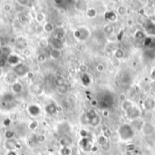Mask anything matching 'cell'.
I'll return each mask as SVG.
<instances>
[{
  "instance_id": "obj_1",
  "label": "cell",
  "mask_w": 155,
  "mask_h": 155,
  "mask_svg": "<svg viewBox=\"0 0 155 155\" xmlns=\"http://www.w3.org/2000/svg\"><path fill=\"white\" fill-rule=\"evenodd\" d=\"M14 73L16 76L18 77H23L25 75H28V74L30 73V68L28 66H26L24 63H20L17 66H16L14 68Z\"/></svg>"
},
{
  "instance_id": "obj_2",
  "label": "cell",
  "mask_w": 155,
  "mask_h": 155,
  "mask_svg": "<svg viewBox=\"0 0 155 155\" xmlns=\"http://www.w3.org/2000/svg\"><path fill=\"white\" fill-rule=\"evenodd\" d=\"M26 111H27V113L30 116L37 117V116L40 115L42 110L39 107V105H37V104H30V105L27 106Z\"/></svg>"
},
{
  "instance_id": "obj_3",
  "label": "cell",
  "mask_w": 155,
  "mask_h": 155,
  "mask_svg": "<svg viewBox=\"0 0 155 155\" xmlns=\"http://www.w3.org/2000/svg\"><path fill=\"white\" fill-rule=\"evenodd\" d=\"M20 57L17 55V54H10L7 57V59H6V61H7V63L9 65V66H13V67H15L16 66H17L18 64H20Z\"/></svg>"
},
{
  "instance_id": "obj_4",
  "label": "cell",
  "mask_w": 155,
  "mask_h": 155,
  "mask_svg": "<svg viewBox=\"0 0 155 155\" xmlns=\"http://www.w3.org/2000/svg\"><path fill=\"white\" fill-rule=\"evenodd\" d=\"M23 89H24L23 85L19 82H15V83H11V92H12V94H14V95L21 94V92H23Z\"/></svg>"
},
{
  "instance_id": "obj_5",
  "label": "cell",
  "mask_w": 155,
  "mask_h": 155,
  "mask_svg": "<svg viewBox=\"0 0 155 155\" xmlns=\"http://www.w3.org/2000/svg\"><path fill=\"white\" fill-rule=\"evenodd\" d=\"M5 147L6 149L8 151H15L16 148L17 147V142L16 140L14 139H11V140H7L6 142H5Z\"/></svg>"
},
{
  "instance_id": "obj_6",
  "label": "cell",
  "mask_w": 155,
  "mask_h": 155,
  "mask_svg": "<svg viewBox=\"0 0 155 155\" xmlns=\"http://www.w3.org/2000/svg\"><path fill=\"white\" fill-rule=\"evenodd\" d=\"M10 54H12V50L9 46H0V58L5 57L7 59Z\"/></svg>"
},
{
  "instance_id": "obj_7",
  "label": "cell",
  "mask_w": 155,
  "mask_h": 155,
  "mask_svg": "<svg viewBox=\"0 0 155 155\" xmlns=\"http://www.w3.org/2000/svg\"><path fill=\"white\" fill-rule=\"evenodd\" d=\"M56 90H57V92H58V94H60V95H66V92H68V86H67L66 83H59V84L57 85Z\"/></svg>"
},
{
  "instance_id": "obj_8",
  "label": "cell",
  "mask_w": 155,
  "mask_h": 155,
  "mask_svg": "<svg viewBox=\"0 0 155 155\" xmlns=\"http://www.w3.org/2000/svg\"><path fill=\"white\" fill-rule=\"evenodd\" d=\"M62 56V51L61 49H56V48H52L50 51V57L54 60H57Z\"/></svg>"
},
{
  "instance_id": "obj_9",
  "label": "cell",
  "mask_w": 155,
  "mask_h": 155,
  "mask_svg": "<svg viewBox=\"0 0 155 155\" xmlns=\"http://www.w3.org/2000/svg\"><path fill=\"white\" fill-rule=\"evenodd\" d=\"M45 110L46 113H48V114H54L57 112V106L54 104L51 103L45 106Z\"/></svg>"
},
{
  "instance_id": "obj_10",
  "label": "cell",
  "mask_w": 155,
  "mask_h": 155,
  "mask_svg": "<svg viewBox=\"0 0 155 155\" xmlns=\"http://www.w3.org/2000/svg\"><path fill=\"white\" fill-rule=\"evenodd\" d=\"M16 45H17L18 49H20V50L23 51L25 48L27 47L26 46V39L25 37H17V43H16Z\"/></svg>"
},
{
  "instance_id": "obj_11",
  "label": "cell",
  "mask_w": 155,
  "mask_h": 155,
  "mask_svg": "<svg viewBox=\"0 0 155 155\" xmlns=\"http://www.w3.org/2000/svg\"><path fill=\"white\" fill-rule=\"evenodd\" d=\"M43 29H44V31L45 33H52V32H54V25L51 22H46L44 25Z\"/></svg>"
},
{
  "instance_id": "obj_12",
  "label": "cell",
  "mask_w": 155,
  "mask_h": 155,
  "mask_svg": "<svg viewBox=\"0 0 155 155\" xmlns=\"http://www.w3.org/2000/svg\"><path fill=\"white\" fill-rule=\"evenodd\" d=\"M144 106L146 109L148 110H151L152 108L155 107V102L152 98H148L145 102H144Z\"/></svg>"
},
{
  "instance_id": "obj_13",
  "label": "cell",
  "mask_w": 155,
  "mask_h": 155,
  "mask_svg": "<svg viewBox=\"0 0 155 155\" xmlns=\"http://www.w3.org/2000/svg\"><path fill=\"white\" fill-rule=\"evenodd\" d=\"M38 125H39V123H38L37 121H31L30 123L28 124V128L31 131H36L37 129Z\"/></svg>"
},
{
  "instance_id": "obj_14",
  "label": "cell",
  "mask_w": 155,
  "mask_h": 155,
  "mask_svg": "<svg viewBox=\"0 0 155 155\" xmlns=\"http://www.w3.org/2000/svg\"><path fill=\"white\" fill-rule=\"evenodd\" d=\"M36 20H37V22H38V23H43L45 20V15L43 13V12H39V13H37V15H36Z\"/></svg>"
},
{
  "instance_id": "obj_15",
  "label": "cell",
  "mask_w": 155,
  "mask_h": 155,
  "mask_svg": "<svg viewBox=\"0 0 155 155\" xmlns=\"http://www.w3.org/2000/svg\"><path fill=\"white\" fill-rule=\"evenodd\" d=\"M38 45L41 47V48H45L49 45V41L46 39V38H41L39 41H38Z\"/></svg>"
},
{
  "instance_id": "obj_16",
  "label": "cell",
  "mask_w": 155,
  "mask_h": 155,
  "mask_svg": "<svg viewBox=\"0 0 155 155\" xmlns=\"http://www.w3.org/2000/svg\"><path fill=\"white\" fill-rule=\"evenodd\" d=\"M60 154L61 155H71L72 154V151L70 148L68 147H62V149L60 150Z\"/></svg>"
},
{
  "instance_id": "obj_17",
  "label": "cell",
  "mask_w": 155,
  "mask_h": 155,
  "mask_svg": "<svg viewBox=\"0 0 155 155\" xmlns=\"http://www.w3.org/2000/svg\"><path fill=\"white\" fill-rule=\"evenodd\" d=\"M46 61V55L45 54H39L37 56V62L38 64H43Z\"/></svg>"
},
{
  "instance_id": "obj_18",
  "label": "cell",
  "mask_w": 155,
  "mask_h": 155,
  "mask_svg": "<svg viewBox=\"0 0 155 155\" xmlns=\"http://www.w3.org/2000/svg\"><path fill=\"white\" fill-rule=\"evenodd\" d=\"M117 13L120 15V16H124L126 13H127V8L125 6H120L117 9Z\"/></svg>"
},
{
  "instance_id": "obj_19",
  "label": "cell",
  "mask_w": 155,
  "mask_h": 155,
  "mask_svg": "<svg viewBox=\"0 0 155 155\" xmlns=\"http://www.w3.org/2000/svg\"><path fill=\"white\" fill-rule=\"evenodd\" d=\"M86 15L90 18H94L96 16V10L95 8H89L86 12Z\"/></svg>"
},
{
  "instance_id": "obj_20",
  "label": "cell",
  "mask_w": 155,
  "mask_h": 155,
  "mask_svg": "<svg viewBox=\"0 0 155 155\" xmlns=\"http://www.w3.org/2000/svg\"><path fill=\"white\" fill-rule=\"evenodd\" d=\"M14 135H15V133H14L12 130H7V131L5 133V137H6L7 140L14 139Z\"/></svg>"
},
{
  "instance_id": "obj_21",
  "label": "cell",
  "mask_w": 155,
  "mask_h": 155,
  "mask_svg": "<svg viewBox=\"0 0 155 155\" xmlns=\"http://www.w3.org/2000/svg\"><path fill=\"white\" fill-rule=\"evenodd\" d=\"M98 142H99V144L102 145V146L104 145V144H106V143L108 142L106 136H104V135H100V136L98 137Z\"/></svg>"
},
{
  "instance_id": "obj_22",
  "label": "cell",
  "mask_w": 155,
  "mask_h": 155,
  "mask_svg": "<svg viewBox=\"0 0 155 155\" xmlns=\"http://www.w3.org/2000/svg\"><path fill=\"white\" fill-rule=\"evenodd\" d=\"M104 32L108 35H111L113 33V25H105V27L104 28Z\"/></svg>"
},
{
  "instance_id": "obj_23",
  "label": "cell",
  "mask_w": 155,
  "mask_h": 155,
  "mask_svg": "<svg viewBox=\"0 0 155 155\" xmlns=\"http://www.w3.org/2000/svg\"><path fill=\"white\" fill-rule=\"evenodd\" d=\"M13 99H14V97H13V95H12V94L5 95H4V97H3V100H4L5 102H7V103L13 101Z\"/></svg>"
},
{
  "instance_id": "obj_24",
  "label": "cell",
  "mask_w": 155,
  "mask_h": 155,
  "mask_svg": "<svg viewBox=\"0 0 155 155\" xmlns=\"http://www.w3.org/2000/svg\"><path fill=\"white\" fill-rule=\"evenodd\" d=\"M115 57L116 58H122L123 57V55H124V53H123V51L121 50V49H118L116 52H115Z\"/></svg>"
},
{
  "instance_id": "obj_25",
  "label": "cell",
  "mask_w": 155,
  "mask_h": 155,
  "mask_svg": "<svg viewBox=\"0 0 155 155\" xmlns=\"http://www.w3.org/2000/svg\"><path fill=\"white\" fill-rule=\"evenodd\" d=\"M22 54H23V55H25V57H29V56L31 55V50H30L28 47H26V48H25V49L22 51Z\"/></svg>"
},
{
  "instance_id": "obj_26",
  "label": "cell",
  "mask_w": 155,
  "mask_h": 155,
  "mask_svg": "<svg viewBox=\"0 0 155 155\" xmlns=\"http://www.w3.org/2000/svg\"><path fill=\"white\" fill-rule=\"evenodd\" d=\"M18 18H19V20H20V22H22V23H26V22L28 21V18H27V16H26L25 15H24V14L20 15Z\"/></svg>"
},
{
  "instance_id": "obj_27",
  "label": "cell",
  "mask_w": 155,
  "mask_h": 155,
  "mask_svg": "<svg viewBox=\"0 0 155 155\" xmlns=\"http://www.w3.org/2000/svg\"><path fill=\"white\" fill-rule=\"evenodd\" d=\"M11 122H12L11 119L7 118V119H5V120H4L3 124H4V126H6V127H9V126H10V124H11Z\"/></svg>"
},
{
  "instance_id": "obj_28",
  "label": "cell",
  "mask_w": 155,
  "mask_h": 155,
  "mask_svg": "<svg viewBox=\"0 0 155 155\" xmlns=\"http://www.w3.org/2000/svg\"><path fill=\"white\" fill-rule=\"evenodd\" d=\"M3 8H4V10H5L6 12H10V11L12 10V6H11L10 4L7 3V4H5V5H4Z\"/></svg>"
},
{
  "instance_id": "obj_29",
  "label": "cell",
  "mask_w": 155,
  "mask_h": 155,
  "mask_svg": "<svg viewBox=\"0 0 155 155\" xmlns=\"http://www.w3.org/2000/svg\"><path fill=\"white\" fill-rule=\"evenodd\" d=\"M79 70H80L81 72H83V73H85V72L88 70V67H87L86 65H81L80 67H79Z\"/></svg>"
},
{
  "instance_id": "obj_30",
  "label": "cell",
  "mask_w": 155,
  "mask_h": 155,
  "mask_svg": "<svg viewBox=\"0 0 155 155\" xmlns=\"http://www.w3.org/2000/svg\"><path fill=\"white\" fill-rule=\"evenodd\" d=\"M17 4H19L20 6H27L29 2L27 0H19V1H17Z\"/></svg>"
},
{
  "instance_id": "obj_31",
  "label": "cell",
  "mask_w": 155,
  "mask_h": 155,
  "mask_svg": "<svg viewBox=\"0 0 155 155\" xmlns=\"http://www.w3.org/2000/svg\"><path fill=\"white\" fill-rule=\"evenodd\" d=\"M45 141V135L40 134V135L37 136V142H44Z\"/></svg>"
},
{
  "instance_id": "obj_32",
  "label": "cell",
  "mask_w": 155,
  "mask_h": 155,
  "mask_svg": "<svg viewBox=\"0 0 155 155\" xmlns=\"http://www.w3.org/2000/svg\"><path fill=\"white\" fill-rule=\"evenodd\" d=\"M96 69H97L99 72H102V71L104 70V66L103 64H98V65L96 66Z\"/></svg>"
},
{
  "instance_id": "obj_33",
  "label": "cell",
  "mask_w": 155,
  "mask_h": 155,
  "mask_svg": "<svg viewBox=\"0 0 155 155\" xmlns=\"http://www.w3.org/2000/svg\"><path fill=\"white\" fill-rule=\"evenodd\" d=\"M119 99L121 100V101H122V102H125L127 99H126V95H124V94H121L120 95H119Z\"/></svg>"
},
{
  "instance_id": "obj_34",
  "label": "cell",
  "mask_w": 155,
  "mask_h": 155,
  "mask_svg": "<svg viewBox=\"0 0 155 155\" xmlns=\"http://www.w3.org/2000/svg\"><path fill=\"white\" fill-rule=\"evenodd\" d=\"M6 155H18V154H17V151L15 150V151H8Z\"/></svg>"
},
{
  "instance_id": "obj_35",
  "label": "cell",
  "mask_w": 155,
  "mask_h": 155,
  "mask_svg": "<svg viewBox=\"0 0 155 155\" xmlns=\"http://www.w3.org/2000/svg\"><path fill=\"white\" fill-rule=\"evenodd\" d=\"M102 148H103V150H104V151H108V150L110 149V143H109V142H107L106 144L103 145V146H102Z\"/></svg>"
},
{
  "instance_id": "obj_36",
  "label": "cell",
  "mask_w": 155,
  "mask_h": 155,
  "mask_svg": "<svg viewBox=\"0 0 155 155\" xmlns=\"http://www.w3.org/2000/svg\"><path fill=\"white\" fill-rule=\"evenodd\" d=\"M133 25V19H128L127 20V25L128 26H132Z\"/></svg>"
},
{
  "instance_id": "obj_37",
  "label": "cell",
  "mask_w": 155,
  "mask_h": 155,
  "mask_svg": "<svg viewBox=\"0 0 155 155\" xmlns=\"http://www.w3.org/2000/svg\"><path fill=\"white\" fill-rule=\"evenodd\" d=\"M10 43L11 44H16L17 43V38H16V37H12L11 39H10Z\"/></svg>"
},
{
  "instance_id": "obj_38",
  "label": "cell",
  "mask_w": 155,
  "mask_h": 155,
  "mask_svg": "<svg viewBox=\"0 0 155 155\" xmlns=\"http://www.w3.org/2000/svg\"><path fill=\"white\" fill-rule=\"evenodd\" d=\"M55 75H56L57 78H61V77H62V76H61V75H62V72L59 71V70H57V71L55 72Z\"/></svg>"
},
{
  "instance_id": "obj_39",
  "label": "cell",
  "mask_w": 155,
  "mask_h": 155,
  "mask_svg": "<svg viewBox=\"0 0 155 155\" xmlns=\"http://www.w3.org/2000/svg\"><path fill=\"white\" fill-rule=\"evenodd\" d=\"M5 66V63H4V60L2 58H0V68H2L3 66Z\"/></svg>"
},
{
  "instance_id": "obj_40",
  "label": "cell",
  "mask_w": 155,
  "mask_h": 155,
  "mask_svg": "<svg viewBox=\"0 0 155 155\" xmlns=\"http://www.w3.org/2000/svg\"><path fill=\"white\" fill-rule=\"evenodd\" d=\"M32 70H33V71H38V70H39V66H38L37 65V66H36V65H34V66H33Z\"/></svg>"
},
{
  "instance_id": "obj_41",
  "label": "cell",
  "mask_w": 155,
  "mask_h": 155,
  "mask_svg": "<svg viewBox=\"0 0 155 155\" xmlns=\"http://www.w3.org/2000/svg\"><path fill=\"white\" fill-rule=\"evenodd\" d=\"M103 115H104V116H105V117H107V116L109 115V112H108L107 110L103 111Z\"/></svg>"
},
{
  "instance_id": "obj_42",
  "label": "cell",
  "mask_w": 155,
  "mask_h": 155,
  "mask_svg": "<svg viewBox=\"0 0 155 155\" xmlns=\"http://www.w3.org/2000/svg\"><path fill=\"white\" fill-rule=\"evenodd\" d=\"M108 130H109V129L107 128L106 125H103V126H102V131H103V132H107Z\"/></svg>"
},
{
  "instance_id": "obj_43",
  "label": "cell",
  "mask_w": 155,
  "mask_h": 155,
  "mask_svg": "<svg viewBox=\"0 0 155 155\" xmlns=\"http://www.w3.org/2000/svg\"><path fill=\"white\" fill-rule=\"evenodd\" d=\"M139 14H140V15H144V14H145L144 9H140V10H139Z\"/></svg>"
},
{
  "instance_id": "obj_44",
  "label": "cell",
  "mask_w": 155,
  "mask_h": 155,
  "mask_svg": "<svg viewBox=\"0 0 155 155\" xmlns=\"http://www.w3.org/2000/svg\"><path fill=\"white\" fill-rule=\"evenodd\" d=\"M91 104H92V106H95V104H97V102H96V101H92V102H91Z\"/></svg>"
},
{
  "instance_id": "obj_45",
  "label": "cell",
  "mask_w": 155,
  "mask_h": 155,
  "mask_svg": "<svg viewBox=\"0 0 155 155\" xmlns=\"http://www.w3.org/2000/svg\"><path fill=\"white\" fill-rule=\"evenodd\" d=\"M2 75H3V71H2V68H0V77L2 76Z\"/></svg>"
}]
</instances>
